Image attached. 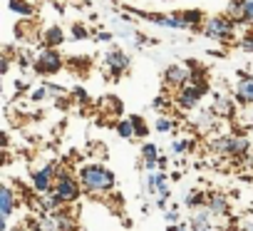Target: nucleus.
Here are the masks:
<instances>
[{
    "label": "nucleus",
    "mask_w": 253,
    "mask_h": 231,
    "mask_svg": "<svg viewBox=\"0 0 253 231\" xmlns=\"http://www.w3.org/2000/svg\"><path fill=\"white\" fill-rule=\"evenodd\" d=\"M139 157H142V159H159L162 152H159V147H157L154 142H144V144L139 147Z\"/></svg>",
    "instance_id": "obj_29"
},
{
    "label": "nucleus",
    "mask_w": 253,
    "mask_h": 231,
    "mask_svg": "<svg viewBox=\"0 0 253 231\" xmlns=\"http://www.w3.org/2000/svg\"><path fill=\"white\" fill-rule=\"evenodd\" d=\"M70 38L77 40V43H84V40L94 38V33H89V28L82 25V23H72V28H70Z\"/></svg>",
    "instance_id": "obj_26"
},
{
    "label": "nucleus",
    "mask_w": 253,
    "mask_h": 231,
    "mask_svg": "<svg viewBox=\"0 0 253 231\" xmlns=\"http://www.w3.org/2000/svg\"><path fill=\"white\" fill-rule=\"evenodd\" d=\"M117 35L112 33V30H97L94 33V43H112Z\"/></svg>",
    "instance_id": "obj_37"
},
{
    "label": "nucleus",
    "mask_w": 253,
    "mask_h": 231,
    "mask_svg": "<svg viewBox=\"0 0 253 231\" xmlns=\"http://www.w3.org/2000/svg\"><path fill=\"white\" fill-rule=\"evenodd\" d=\"M196 149V139L194 137H174L169 142V157L171 159H181L186 154H191Z\"/></svg>",
    "instance_id": "obj_18"
},
{
    "label": "nucleus",
    "mask_w": 253,
    "mask_h": 231,
    "mask_svg": "<svg viewBox=\"0 0 253 231\" xmlns=\"http://www.w3.org/2000/svg\"><path fill=\"white\" fill-rule=\"evenodd\" d=\"M206 199H209V194H206L204 189H189V191L184 194V199H181V206L189 209V211H194V209L206 206Z\"/></svg>",
    "instance_id": "obj_21"
},
{
    "label": "nucleus",
    "mask_w": 253,
    "mask_h": 231,
    "mask_svg": "<svg viewBox=\"0 0 253 231\" xmlns=\"http://www.w3.org/2000/svg\"><path fill=\"white\" fill-rule=\"evenodd\" d=\"M60 167L62 164L57 159H50L47 164L33 169L30 172V189H33V194H50V191H55V182H57Z\"/></svg>",
    "instance_id": "obj_4"
},
{
    "label": "nucleus",
    "mask_w": 253,
    "mask_h": 231,
    "mask_svg": "<svg viewBox=\"0 0 253 231\" xmlns=\"http://www.w3.org/2000/svg\"><path fill=\"white\" fill-rule=\"evenodd\" d=\"M77 179L84 189V194H109L117 186L114 172L102 162H84L77 167Z\"/></svg>",
    "instance_id": "obj_1"
},
{
    "label": "nucleus",
    "mask_w": 253,
    "mask_h": 231,
    "mask_svg": "<svg viewBox=\"0 0 253 231\" xmlns=\"http://www.w3.org/2000/svg\"><path fill=\"white\" fill-rule=\"evenodd\" d=\"M72 97H75L77 102H82V104H87V102H89V94H87V90H84V87H72Z\"/></svg>",
    "instance_id": "obj_38"
},
{
    "label": "nucleus",
    "mask_w": 253,
    "mask_h": 231,
    "mask_svg": "<svg viewBox=\"0 0 253 231\" xmlns=\"http://www.w3.org/2000/svg\"><path fill=\"white\" fill-rule=\"evenodd\" d=\"M129 117H132V125H134V132H137V137L147 139V137H149V125L144 122V117H139V114H129Z\"/></svg>",
    "instance_id": "obj_30"
},
{
    "label": "nucleus",
    "mask_w": 253,
    "mask_h": 231,
    "mask_svg": "<svg viewBox=\"0 0 253 231\" xmlns=\"http://www.w3.org/2000/svg\"><path fill=\"white\" fill-rule=\"evenodd\" d=\"M206 209L213 214V219H226V216L231 214V201H228L226 194H221V191H211L209 199H206Z\"/></svg>",
    "instance_id": "obj_17"
},
{
    "label": "nucleus",
    "mask_w": 253,
    "mask_h": 231,
    "mask_svg": "<svg viewBox=\"0 0 253 231\" xmlns=\"http://www.w3.org/2000/svg\"><path fill=\"white\" fill-rule=\"evenodd\" d=\"M114 132L119 135V139H126V142H132V139L137 137L134 125H132V117H122V120L114 125Z\"/></svg>",
    "instance_id": "obj_23"
},
{
    "label": "nucleus",
    "mask_w": 253,
    "mask_h": 231,
    "mask_svg": "<svg viewBox=\"0 0 253 231\" xmlns=\"http://www.w3.org/2000/svg\"><path fill=\"white\" fill-rule=\"evenodd\" d=\"M174 127H176V122L171 114H159L154 120V132H159V135H169V132H174Z\"/></svg>",
    "instance_id": "obj_25"
},
{
    "label": "nucleus",
    "mask_w": 253,
    "mask_h": 231,
    "mask_svg": "<svg viewBox=\"0 0 253 231\" xmlns=\"http://www.w3.org/2000/svg\"><path fill=\"white\" fill-rule=\"evenodd\" d=\"M152 204H154V209H159V211H167L171 201H169V196H154V199H152Z\"/></svg>",
    "instance_id": "obj_39"
},
{
    "label": "nucleus",
    "mask_w": 253,
    "mask_h": 231,
    "mask_svg": "<svg viewBox=\"0 0 253 231\" xmlns=\"http://www.w3.org/2000/svg\"><path fill=\"white\" fill-rule=\"evenodd\" d=\"M167 231H191V226H189L186 221H181V224H176V226H169Z\"/></svg>",
    "instance_id": "obj_40"
},
{
    "label": "nucleus",
    "mask_w": 253,
    "mask_h": 231,
    "mask_svg": "<svg viewBox=\"0 0 253 231\" xmlns=\"http://www.w3.org/2000/svg\"><path fill=\"white\" fill-rule=\"evenodd\" d=\"M8 8H10L13 15H20L23 20L35 18V5L30 3V0H8Z\"/></svg>",
    "instance_id": "obj_22"
},
{
    "label": "nucleus",
    "mask_w": 253,
    "mask_h": 231,
    "mask_svg": "<svg viewBox=\"0 0 253 231\" xmlns=\"http://www.w3.org/2000/svg\"><path fill=\"white\" fill-rule=\"evenodd\" d=\"M248 135H251V139H253V125H251V130H248Z\"/></svg>",
    "instance_id": "obj_44"
},
{
    "label": "nucleus",
    "mask_w": 253,
    "mask_h": 231,
    "mask_svg": "<svg viewBox=\"0 0 253 231\" xmlns=\"http://www.w3.org/2000/svg\"><path fill=\"white\" fill-rule=\"evenodd\" d=\"M209 149L218 157H236V159H246L251 154V147H253V139L251 135H243V132H218V135H211L206 139Z\"/></svg>",
    "instance_id": "obj_2"
},
{
    "label": "nucleus",
    "mask_w": 253,
    "mask_h": 231,
    "mask_svg": "<svg viewBox=\"0 0 253 231\" xmlns=\"http://www.w3.org/2000/svg\"><path fill=\"white\" fill-rule=\"evenodd\" d=\"M65 67V57L60 55V50L55 47H42L35 52V60H33V70L42 77H52L57 75L60 70Z\"/></svg>",
    "instance_id": "obj_6"
},
{
    "label": "nucleus",
    "mask_w": 253,
    "mask_h": 231,
    "mask_svg": "<svg viewBox=\"0 0 253 231\" xmlns=\"http://www.w3.org/2000/svg\"><path fill=\"white\" fill-rule=\"evenodd\" d=\"M8 72H10V57L3 60V75H8Z\"/></svg>",
    "instance_id": "obj_42"
},
{
    "label": "nucleus",
    "mask_w": 253,
    "mask_h": 231,
    "mask_svg": "<svg viewBox=\"0 0 253 231\" xmlns=\"http://www.w3.org/2000/svg\"><path fill=\"white\" fill-rule=\"evenodd\" d=\"M164 221H167L169 226L181 224V204H179V201H171V204H169V209L164 211Z\"/></svg>",
    "instance_id": "obj_28"
},
{
    "label": "nucleus",
    "mask_w": 253,
    "mask_h": 231,
    "mask_svg": "<svg viewBox=\"0 0 253 231\" xmlns=\"http://www.w3.org/2000/svg\"><path fill=\"white\" fill-rule=\"evenodd\" d=\"M186 224L191 226V231H213V214L206 206L194 209V211H189Z\"/></svg>",
    "instance_id": "obj_16"
},
{
    "label": "nucleus",
    "mask_w": 253,
    "mask_h": 231,
    "mask_svg": "<svg viewBox=\"0 0 253 231\" xmlns=\"http://www.w3.org/2000/svg\"><path fill=\"white\" fill-rule=\"evenodd\" d=\"M206 92H209L206 87H201L196 82H189V85L174 90V104L179 109H184V112H194V109L201 107V99H204Z\"/></svg>",
    "instance_id": "obj_9"
},
{
    "label": "nucleus",
    "mask_w": 253,
    "mask_h": 231,
    "mask_svg": "<svg viewBox=\"0 0 253 231\" xmlns=\"http://www.w3.org/2000/svg\"><path fill=\"white\" fill-rule=\"evenodd\" d=\"M243 229H246V231H253V224H248V221H246V224H243Z\"/></svg>",
    "instance_id": "obj_43"
},
{
    "label": "nucleus",
    "mask_w": 253,
    "mask_h": 231,
    "mask_svg": "<svg viewBox=\"0 0 253 231\" xmlns=\"http://www.w3.org/2000/svg\"><path fill=\"white\" fill-rule=\"evenodd\" d=\"M238 23L246 25V28H253V0H246V5L238 15Z\"/></svg>",
    "instance_id": "obj_31"
},
{
    "label": "nucleus",
    "mask_w": 253,
    "mask_h": 231,
    "mask_svg": "<svg viewBox=\"0 0 253 231\" xmlns=\"http://www.w3.org/2000/svg\"><path fill=\"white\" fill-rule=\"evenodd\" d=\"M251 125H253V114H251Z\"/></svg>",
    "instance_id": "obj_45"
},
{
    "label": "nucleus",
    "mask_w": 253,
    "mask_h": 231,
    "mask_svg": "<svg viewBox=\"0 0 253 231\" xmlns=\"http://www.w3.org/2000/svg\"><path fill=\"white\" fill-rule=\"evenodd\" d=\"M238 47H241L243 52H248V55H253V33H248V35H243V38L238 40Z\"/></svg>",
    "instance_id": "obj_36"
},
{
    "label": "nucleus",
    "mask_w": 253,
    "mask_h": 231,
    "mask_svg": "<svg viewBox=\"0 0 253 231\" xmlns=\"http://www.w3.org/2000/svg\"><path fill=\"white\" fill-rule=\"evenodd\" d=\"M243 5H246V0H228V15L231 18H236L238 20V15H241V10H243Z\"/></svg>",
    "instance_id": "obj_35"
},
{
    "label": "nucleus",
    "mask_w": 253,
    "mask_h": 231,
    "mask_svg": "<svg viewBox=\"0 0 253 231\" xmlns=\"http://www.w3.org/2000/svg\"><path fill=\"white\" fill-rule=\"evenodd\" d=\"M139 18H147L149 23L159 25V28H167V30H189V25L184 23V18L176 13V15H167V13H137Z\"/></svg>",
    "instance_id": "obj_15"
},
{
    "label": "nucleus",
    "mask_w": 253,
    "mask_h": 231,
    "mask_svg": "<svg viewBox=\"0 0 253 231\" xmlns=\"http://www.w3.org/2000/svg\"><path fill=\"white\" fill-rule=\"evenodd\" d=\"M40 40H42V47H55L57 50V47H62L67 43V35H65V30L60 25H50V28L42 30Z\"/></svg>",
    "instance_id": "obj_19"
},
{
    "label": "nucleus",
    "mask_w": 253,
    "mask_h": 231,
    "mask_svg": "<svg viewBox=\"0 0 253 231\" xmlns=\"http://www.w3.org/2000/svg\"><path fill=\"white\" fill-rule=\"evenodd\" d=\"M45 87H47V92H50V99H62V97L67 94V90H65L62 85H55V82H50V80H45Z\"/></svg>",
    "instance_id": "obj_32"
},
{
    "label": "nucleus",
    "mask_w": 253,
    "mask_h": 231,
    "mask_svg": "<svg viewBox=\"0 0 253 231\" xmlns=\"http://www.w3.org/2000/svg\"><path fill=\"white\" fill-rule=\"evenodd\" d=\"M218 120H221V117H218V114H216L211 107H199V109L191 112L189 127L196 130V132H201V135H206V132H213V130H216Z\"/></svg>",
    "instance_id": "obj_12"
},
{
    "label": "nucleus",
    "mask_w": 253,
    "mask_h": 231,
    "mask_svg": "<svg viewBox=\"0 0 253 231\" xmlns=\"http://www.w3.org/2000/svg\"><path fill=\"white\" fill-rule=\"evenodd\" d=\"M179 15L184 18V23L189 25V30H194V33H201V25H204V20H206L201 10H181Z\"/></svg>",
    "instance_id": "obj_24"
},
{
    "label": "nucleus",
    "mask_w": 253,
    "mask_h": 231,
    "mask_svg": "<svg viewBox=\"0 0 253 231\" xmlns=\"http://www.w3.org/2000/svg\"><path fill=\"white\" fill-rule=\"evenodd\" d=\"M20 194L18 189L13 186V182H5L3 189H0V224H10L15 209L20 206Z\"/></svg>",
    "instance_id": "obj_11"
},
{
    "label": "nucleus",
    "mask_w": 253,
    "mask_h": 231,
    "mask_svg": "<svg viewBox=\"0 0 253 231\" xmlns=\"http://www.w3.org/2000/svg\"><path fill=\"white\" fill-rule=\"evenodd\" d=\"M142 189L149 196H169L171 199V177H169V172H164V169L147 172V179H144Z\"/></svg>",
    "instance_id": "obj_10"
},
{
    "label": "nucleus",
    "mask_w": 253,
    "mask_h": 231,
    "mask_svg": "<svg viewBox=\"0 0 253 231\" xmlns=\"http://www.w3.org/2000/svg\"><path fill=\"white\" fill-rule=\"evenodd\" d=\"M102 67H104V72L117 82L122 75L129 72V67H132V57H129V52L122 50V47H109V50L104 52V57H102Z\"/></svg>",
    "instance_id": "obj_8"
},
{
    "label": "nucleus",
    "mask_w": 253,
    "mask_h": 231,
    "mask_svg": "<svg viewBox=\"0 0 253 231\" xmlns=\"http://www.w3.org/2000/svg\"><path fill=\"white\" fill-rule=\"evenodd\" d=\"M55 191H57V196L70 206V204L80 201V194H82L84 189H82V184H80V179H77V172H70L67 167H60L57 182H55Z\"/></svg>",
    "instance_id": "obj_5"
},
{
    "label": "nucleus",
    "mask_w": 253,
    "mask_h": 231,
    "mask_svg": "<svg viewBox=\"0 0 253 231\" xmlns=\"http://www.w3.org/2000/svg\"><path fill=\"white\" fill-rule=\"evenodd\" d=\"M236 97L226 92H213L211 94V109L218 114L221 120H233L236 117Z\"/></svg>",
    "instance_id": "obj_13"
},
{
    "label": "nucleus",
    "mask_w": 253,
    "mask_h": 231,
    "mask_svg": "<svg viewBox=\"0 0 253 231\" xmlns=\"http://www.w3.org/2000/svg\"><path fill=\"white\" fill-rule=\"evenodd\" d=\"M233 97L238 104H246V107H253V75L248 72H238V80L233 85Z\"/></svg>",
    "instance_id": "obj_14"
},
{
    "label": "nucleus",
    "mask_w": 253,
    "mask_h": 231,
    "mask_svg": "<svg viewBox=\"0 0 253 231\" xmlns=\"http://www.w3.org/2000/svg\"><path fill=\"white\" fill-rule=\"evenodd\" d=\"M171 107H176V104H174V99H169L164 92H162V94H157V97L152 99V109H154V112H159V114H167Z\"/></svg>",
    "instance_id": "obj_27"
},
{
    "label": "nucleus",
    "mask_w": 253,
    "mask_h": 231,
    "mask_svg": "<svg viewBox=\"0 0 253 231\" xmlns=\"http://www.w3.org/2000/svg\"><path fill=\"white\" fill-rule=\"evenodd\" d=\"M45 99H50V92H47V87H45V82H42L40 87H35V90L30 92V102H45Z\"/></svg>",
    "instance_id": "obj_34"
},
{
    "label": "nucleus",
    "mask_w": 253,
    "mask_h": 231,
    "mask_svg": "<svg viewBox=\"0 0 253 231\" xmlns=\"http://www.w3.org/2000/svg\"><path fill=\"white\" fill-rule=\"evenodd\" d=\"M169 159H171V157L162 154V157H159V169H164V172H167V167H169Z\"/></svg>",
    "instance_id": "obj_41"
},
{
    "label": "nucleus",
    "mask_w": 253,
    "mask_h": 231,
    "mask_svg": "<svg viewBox=\"0 0 253 231\" xmlns=\"http://www.w3.org/2000/svg\"><path fill=\"white\" fill-rule=\"evenodd\" d=\"M102 107H104V109H109L112 114H122V109H124V107H122V102H119L117 97H104V99H102Z\"/></svg>",
    "instance_id": "obj_33"
},
{
    "label": "nucleus",
    "mask_w": 253,
    "mask_h": 231,
    "mask_svg": "<svg viewBox=\"0 0 253 231\" xmlns=\"http://www.w3.org/2000/svg\"><path fill=\"white\" fill-rule=\"evenodd\" d=\"M52 216H55V229L57 231H77V216L72 211H67L65 206L52 211Z\"/></svg>",
    "instance_id": "obj_20"
},
{
    "label": "nucleus",
    "mask_w": 253,
    "mask_h": 231,
    "mask_svg": "<svg viewBox=\"0 0 253 231\" xmlns=\"http://www.w3.org/2000/svg\"><path fill=\"white\" fill-rule=\"evenodd\" d=\"M236 28H238V20L231 18L228 13L223 15H209L201 25V35L213 40V43H231L236 38Z\"/></svg>",
    "instance_id": "obj_3"
},
{
    "label": "nucleus",
    "mask_w": 253,
    "mask_h": 231,
    "mask_svg": "<svg viewBox=\"0 0 253 231\" xmlns=\"http://www.w3.org/2000/svg\"><path fill=\"white\" fill-rule=\"evenodd\" d=\"M194 62H171L164 67L162 72V80H164V90H179L184 85H189L194 80Z\"/></svg>",
    "instance_id": "obj_7"
}]
</instances>
